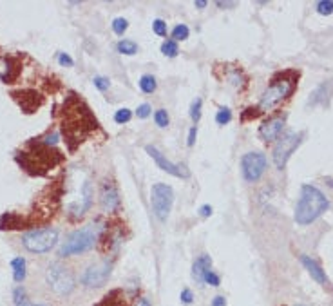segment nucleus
Segmentation results:
<instances>
[{
    "mask_svg": "<svg viewBox=\"0 0 333 306\" xmlns=\"http://www.w3.org/2000/svg\"><path fill=\"white\" fill-rule=\"evenodd\" d=\"M62 133H64L65 140L69 141H83V138L96 129V118H92L91 111L87 105H83L82 100H78L74 95L67 98L64 103V111H62Z\"/></svg>",
    "mask_w": 333,
    "mask_h": 306,
    "instance_id": "f257e3e1",
    "label": "nucleus"
},
{
    "mask_svg": "<svg viewBox=\"0 0 333 306\" xmlns=\"http://www.w3.org/2000/svg\"><path fill=\"white\" fill-rule=\"evenodd\" d=\"M328 209H330V201H328L326 194L320 191L319 187L312 185V183H304L301 187L299 201L295 205V214H294L295 223L301 225V227L312 225Z\"/></svg>",
    "mask_w": 333,
    "mask_h": 306,
    "instance_id": "f03ea898",
    "label": "nucleus"
},
{
    "mask_svg": "<svg viewBox=\"0 0 333 306\" xmlns=\"http://www.w3.org/2000/svg\"><path fill=\"white\" fill-rule=\"evenodd\" d=\"M297 80H299V73H295V71H284V73L276 75L272 83L261 95V100L257 103V111L268 113L276 105H279L282 100H286L288 96L294 95L295 87H297Z\"/></svg>",
    "mask_w": 333,
    "mask_h": 306,
    "instance_id": "7ed1b4c3",
    "label": "nucleus"
},
{
    "mask_svg": "<svg viewBox=\"0 0 333 306\" xmlns=\"http://www.w3.org/2000/svg\"><path fill=\"white\" fill-rule=\"evenodd\" d=\"M103 227H96V225H87L80 230L71 232L67 239L64 241V245L58 250L60 257H69V255L83 254V252H89L91 249L96 247L98 239L102 237Z\"/></svg>",
    "mask_w": 333,
    "mask_h": 306,
    "instance_id": "20e7f679",
    "label": "nucleus"
},
{
    "mask_svg": "<svg viewBox=\"0 0 333 306\" xmlns=\"http://www.w3.org/2000/svg\"><path fill=\"white\" fill-rule=\"evenodd\" d=\"M18 163L22 165V169H26L27 172L31 174H40L38 169H42V174L51 169L53 165H56L62 161V154L51 149V147L40 143V147L37 151H26L17 156Z\"/></svg>",
    "mask_w": 333,
    "mask_h": 306,
    "instance_id": "39448f33",
    "label": "nucleus"
},
{
    "mask_svg": "<svg viewBox=\"0 0 333 306\" xmlns=\"http://www.w3.org/2000/svg\"><path fill=\"white\" fill-rule=\"evenodd\" d=\"M302 138H304V133H297V131H286L282 133L279 138H277V143L274 147V153H272V160H274V165L282 171L288 160L292 158V154L299 149V145L302 143Z\"/></svg>",
    "mask_w": 333,
    "mask_h": 306,
    "instance_id": "423d86ee",
    "label": "nucleus"
},
{
    "mask_svg": "<svg viewBox=\"0 0 333 306\" xmlns=\"http://www.w3.org/2000/svg\"><path fill=\"white\" fill-rule=\"evenodd\" d=\"M45 281L56 295H69L74 287H76V281L74 275L69 268L64 267L62 263H51L47 270H45Z\"/></svg>",
    "mask_w": 333,
    "mask_h": 306,
    "instance_id": "0eeeda50",
    "label": "nucleus"
},
{
    "mask_svg": "<svg viewBox=\"0 0 333 306\" xmlns=\"http://www.w3.org/2000/svg\"><path fill=\"white\" fill-rule=\"evenodd\" d=\"M58 241V230L56 229H38L26 232L22 236V245L24 249L29 250L31 254H47L55 249Z\"/></svg>",
    "mask_w": 333,
    "mask_h": 306,
    "instance_id": "6e6552de",
    "label": "nucleus"
},
{
    "mask_svg": "<svg viewBox=\"0 0 333 306\" xmlns=\"http://www.w3.org/2000/svg\"><path fill=\"white\" fill-rule=\"evenodd\" d=\"M174 205V191L166 183H154L150 187V209L158 221H166V217L172 210Z\"/></svg>",
    "mask_w": 333,
    "mask_h": 306,
    "instance_id": "1a4fd4ad",
    "label": "nucleus"
},
{
    "mask_svg": "<svg viewBox=\"0 0 333 306\" xmlns=\"http://www.w3.org/2000/svg\"><path fill=\"white\" fill-rule=\"evenodd\" d=\"M266 165H268V161L263 153L250 151V153L243 154V158H241V176L246 183H256L264 174Z\"/></svg>",
    "mask_w": 333,
    "mask_h": 306,
    "instance_id": "9d476101",
    "label": "nucleus"
},
{
    "mask_svg": "<svg viewBox=\"0 0 333 306\" xmlns=\"http://www.w3.org/2000/svg\"><path fill=\"white\" fill-rule=\"evenodd\" d=\"M145 153H147L148 156L156 161V165L160 167L163 172L170 174V176H174V178H181V179H186L188 176H190V171L186 169V165H183V163H172L170 160H166L165 156H163V154H161L154 145L145 147Z\"/></svg>",
    "mask_w": 333,
    "mask_h": 306,
    "instance_id": "9b49d317",
    "label": "nucleus"
},
{
    "mask_svg": "<svg viewBox=\"0 0 333 306\" xmlns=\"http://www.w3.org/2000/svg\"><path fill=\"white\" fill-rule=\"evenodd\" d=\"M111 275V265L107 261L98 263V265H91L82 275V285L87 288H100L103 287Z\"/></svg>",
    "mask_w": 333,
    "mask_h": 306,
    "instance_id": "f8f14e48",
    "label": "nucleus"
},
{
    "mask_svg": "<svg viewBox=\"0 0 333 306\" xmlns=\"http://www.w3.org/2000/svg\"><path fill=\"white\" fill-rule=\"evenodd\" d=\"M100 203H102V209L105 212H116L120 209L122 199H120L118 187L112 181H109V179H105L102 183V189H100Z\"/></svg>",
    "mask_w": 333,
    "mask_h": 306,
    "instance_id": "ddd939ff",
    "label": "nucleus"
},
{
    "mask_svg": "<svg viewBox=\"0 0 333 306\" xmlns=\"http://www.w3.org/2000/svg\"><path fill=\"white\" fill-rule=\"evenodd\" d=\"M284 123H286V118H284V116H274V118H268V120L263 121V125L259 127V138H261L263 141L277 140V138L282 134Z\"/></svg>",
    "mask_w": 333,
    "mask_h": 306,
    "instance_id": "4468645a",
    "label": "nucleus"
},
{
    "mask_svg": "<svg viewBox=\"0 0 333 306\" xmlns=\"http://www.w3.org/2000/svg\"><path fill=\"white\" fill-rule=\"evenodd\" d=\"M20 64L13 57H0V80L6 83H13L18 78Z\"/></svg>",
    "mask_w": 333,
    "mask_h": 306,
    "instance_id": "2eb2a0df",
    "label": "nucleus"
},
{
    "mask_svg": "<svg viewBox=\"0 0 333 306\" xmlns=\"http://www.w3.org/2000/svg\"><path fill=\"white\" fill-rule=\"evenodd\" d=\"M13 96L26 113H35L42 105V96L35 91H17L13 93Z\"/></svg>",
    "mask_w": 333,
    "mask_h": 306,
    "instance_id": "dca6fc26",
    "label": "nucleus"
},
{
    "mask_svg": "<svg viewBox=\"0 0 333 306\" xmlns=\"http://www.w3.org/2000/svg\"><path fill=\"white\" fill-rule=\"evenodd\" d=\"M299 259H301V263H302V267L306 268L308 270V274L312 275L319 285H322V287H326L328 283V275H326V272L322 270V267H320L319 263L315 261V259H312L310 255H306V254H301L299 255Z\"/></svg>",
    "mask_w": 333,
    "mask_h": 306,
    "instance_id": "f3484780",
    "label": "nucleus"
},
{
    "mask_svg": "<svg viewBox=\"0 0 333 306\" xmlns=\"http://www.w3.org/2000/svg\"><path fill=\"white\" fill-rule=\"evenodd\" d=\"M333 93V80H324L320 83L319 87L310 95V100H308V105L310 107H315V105H326L330 96Z\"/></svg>",
    "mask_w": 333,
    "mask_h": 306,
    "instance_id": "a211bd4d",
    "label": "nucleus"
},
{
    "mask_svg": "<svg viewBox=\"0 0 333 306\" xmlns=\"http://www.w3.org/2000/svg\"><path fill=\"white\" fill-rule=\"evenodd\" d=\"M92 205V189H91V181H85L82 187V205H69V214L73 217H82L85 212L91 209Z\"/></svg>",
    "mask_w": 333,
    "mask_h": 306,
    "instance_id": "6ab92c4d",
    "label": "nucleus"
},
{
    "mask_svg": "<svg viewBox=\"0 0 333 306\" xmlns=\"http://www.w3.org/2000/svg\"><path fill=\"white\" fill-rule=\"evenodd\" d=\"M208 270H212V259L208 254H201L194 261L192 265V277L196 283H203V277H205V274L208 272Z\"/></svg>",
    "mask_w": 333,
    "mask_h": 306,
    "instance_id": "aec40b11",
    "label": "nucleus"
},
{
    "mask_svg": "<svg viewBox=\"0 0 333 306\" xmlns=\"http://www.w3.org/2000/svg\"><path fill=\"white\" fill-rule=\"evenodd\" d=\"M94 306H127V301H125V295H123L122 290L116 288V290H111V292Z\"/></svg>",
    "mask_w": 333,
    "mask_h": 306,
    "instance_id": "412c9836",
    "label": "nucleus"
},
{
    "mask_svg": "<svg viewBox=\"0 0 333 306\" xmlns=\"http://www.w3.org/2000/svg\"><path fill=\"white\" fill-rule=\"evenodd\" d=\"M11 268H13V279L15 283H24L26 279V268H27V263L24 257H15L13 261H11Z\"/></svg>",
    "mask_w": 333,
    "mask_h": 306,
    "instance_id": "4be33fe9",
    "label": "nucleus"
},
{
    "mask_svg": "<svg viewBox=\"0 0 333 306\" xmlns=\"http://www.w3.org/2000/svg\"><path fill=\"white\" fill-rule=\"evenodd\" d=\"M138 85H140L141 93H145V95H152V93H156V89H158V82H156V78H154L152 75H143V76L140 78Z\"/></svg>",
    "mask_w": 333,
    "mask_h": 306,
    "instance_id": "5701e85b",
    "label": "nucleus"
},
{
    "mask_svg": "<svg viewBox=\"0 0 333 306\" xmlns=\"http://www.w3.org/2000/svg\"><path fill=\"white\" fill-rule=\"evenodd\" d=\"M116 49H118V53H122V55L132 57V55H136V53H138V44H136L134 40L123 38V40H120V42H118Z\"/></svg>",
    "mask_w": 333,
    "mask_h": 306,
    "instance_id": "b1692460",
    "label": "nucleus"
},
{
    "mask_svg": "<svg viewBox=\"0 0 333 306\" xmlns=\"http://www.w3.org/2000/svg\"><path fill=\"white\" fill-rule=\"evenodd\" d=\"M161 53L168 58H176L180 55V45H178V42H174L172 38H168L161 44Z\"/></svg>",
    "mask_w": 333,
    "mask_h": 306,
    "instance_id": "393cba45",
    "label": "nucleus"
},
{
    "mask_svg": "<svg viewBox=\"0 0 333 306\" xmlns=\"http://www.w3.org/2000/svg\"><path fill=\"white\" fill-rule=\"evenodd\" d=\"M172 40L174 42H183V40L188 38V35H190V29H188V26H185V24H178V26L172 29Z\"/></svg>",
    "mask_w": 333,
    "mask_h": 306,
    "instance_id": "a878e982",
    "label": "nucleus"
},
{
    "mask_svg": "<svg viewBox=\"0 0 333 306\" xmlns=\"http://www.w3.org/2000/svg\"><path fill=\"white\" fill-rule=\"evenodd\" d=\"M132 120V111L127 107H122L118 109L114 113V121L118 125H123V123H129V121Z\"/></svg>",
    "mask_w": 333,
    "mask_h": 306,
    "instance_id": "bb28decb",
    "label": "nucleus"
},
{
    "mask_svg": "<svg viewBox=\"0 0 333 306\" xmlns=\"http://www.w3.org/2000/svg\"><path fill=\"white\" fill-rule=\"evenodd\" d=\"M201 107H203V100L201 98H196L190 103V118H192L194 125H198L199 120H201Z\"/></svg>",
    "mask_w": 333,
    "mask_h": 306,
    "instance_id": "cd10ccee",
    "label": "nucleus"
},
{
    "mask_svg": "<svg viewBox=\"0 0 333 306\" xmlns=\"http://www.w3.org/2000/svg\"><path fill=\"white\" fill-rule=\"evenodd\" d=\"M232 121V111L228 107H219L216 113V123L218 125H228Z\"/></svg>",
    "mask_w": 333,
    "mask_h": 306,
    "instance_id": "c85d7f7f",
    "label": "nucleus"
},
{
    "mask_svg": "<svg viewBox=\"0 0 333 306\" xmlns=\"http://www.w3.org/2000/svg\"><path fill=\"white\" fill-rule=\"evenodd\" d=\"M154 121H156V125L160 129H165L168 127V123H170V118H168V113H166L165 109H158L156 113H154Z\"/></svg>",
    "mask_w": 333,
    "mask_h": 306,
    "instance_id": "c756f323",
    "label": "nucleus"
},
{
    "mask_svg": "<svg viewBox=\"0 0 333 306\" xmlns=\"http://www.w3.org/2000/svg\"><path fill=\"white\" fill-rule=\"evenodd\" d=\"M112 31L118 35V37H123V33L127 31L129 29V20L127 19H123V17H118V19L112 20Z\"/></svg>",
    "mask_w": 333,
    "mask_h": 306,
    "instance_id": "7c9ffc66",
    "label": "nucleus"
},
{
    "mask_svg": "<svg viewBox=\"0 0 333 306\" xmlns=\"http://www.w3.org/2000/svg\"><path fill=\"white\" fill-rule=\"evenodd\" d=\"M315 9H317V13L319 15H333V0H320L315 4Z\"/></svg>",
    "mask_w": 333,
    "mask_h": 306,
    "instance_id": "2f4dec72",
    "label": "nucleus"
},
{
    "mask_svg": "<svg viewBox=\"0 0 333 306\" xmlns=\"http://www.w3.org/2000/svg\"><path fill=\"white\" fill-rule=\"evenodd\" d=\"M13 301H15V306H24L27 305V293H26V288L24 287H17L13 290Z\"/></svg>",
    "mask_w": 333,
    "mask_h": 306,
    "instance_id": "473e14b6",
    "label": "nucleus"
},
{
    "mask_svg": "<svg viewBox=\"0 0 333 306\" xmlns=\"http://www.w3.org/2000/svg\"><path fill=\"white\" fill-rule=\"evenodd\" d=\"M203 283L210 285V287H219V285H221V277H219L214 270H208L205 274V277H203Z\"/></svg>",
    "mask_w": 333,
    "mask_h": 306,
    "instance_id": "72a5a7b5",
    "label": "nucleus"
},
{
    "mask_svg": "<svg viewBox=\"0 0 333 306\" xmlns=\"http://www.w3.org/2000/svg\"><path fill=\"white\" fill-rule=\"evenodd\" d=\"M152 31L158 35V37H166V24L165 20L161 19H156L152 22Z\"/></svg>",
    "mask_w": 333,
    "mask_h": 306,
    "instance_id": "f704fd0d",
    "label": "nucleus"
},
{
    "mask_svg": "<svg viewBox=\"0 0 333 306\" xmlns=\"http://www.w3.org/2000/svg\"><path fill=\"white\" fill-rule=\"evenodd\" d=\"M92 83H94V87H96L98 91H102V93H105V91L111 87L109 78H105V76H94L92 78Z\"/></svg>",
    "mask_w": 333,
    "mask_h": 306,
    "instance_id": "c9c22d12",
    "label": "nucleus"
},
{
    "mask_svg": "<svg viewBox=\"0 0 333 306\" xmlns=\"http://www.w3.org/2000/svg\"><path fill=\"white\" fill-rule=\"evenodd\" d=\"M150 113H152V109H150V105H148V103H141V105H138V109H136V116H138V118H141V120L148 118V116H150Z\"/></svg>",
    "mask_w": 333,
    "mask_h": 306,
    "instance_id": "e433bc0d",
    "label": "nucleus"
},
{
    "mask_svg": "<svg viewBox=\"0 0 333 306\" xmlns=\"http://www.w3.org/2000/svg\"><path fill=\"white\" fill-rule=\"evenodd\" d=\"M180 299L183 305H192V301H194V293L190 288H183L180 293Z\"/></svg>",
    "mask_w": 333,
    "mask_h": 306,
    "instance_id": "4c0bfd02",
    "label": "nucleus"
},
{
    "mask_svg": "<svg viewBox=\"0 0 333 306\" xmlns=\"http://www.w3.org/2000/svg\"><path fill=\"white\" fill-rule=\"evenodd\" d=\"M56 58H58V64L60 65H67V67H73V65H74V60H73L67 53H58Z\"/></svg>",
    "mask_w": 333,
    "mask_h": 306,
    "instance_id": "58836bf2",
    "label": "nucleus"
},
{
    "mask_svg": "<svg viewBox=\"0 0 333 306\" xmlns=\"http://www.w3.org/2000/svg\"><path fill=\"white\" fill-rule=\"evenodd\" d=\"M196 138H198V125H192V127H190V131H188V136H186V145L194 147V143H196Z\"/></svg>",
    "mask_w": 333,
    "mask_h": 306,
    "instance_id": "ea45409f",
    "label": "nucleus"
},
{
    "mask_svg": "<svg viewBox=\"0 0 333 306\" xmlns=\"http://www.w3.org/2000/svg\"><path fill=\"white\" fill-rule=\"evenodd\" d=\"M237 6V2H228V0H216V7H219V9H232V7H236Z\"/></svg>",
    "mask_w": 333,
    "mask_h": 306,
    "instance_id": "a19ab883",
    "label": "nucleus"
},
{
    "mask_svg": "<svg viewBox=\"0 0 333 306\" xmlns=\"http://www.w3.org/2000/svg\"><path fill=\"white\" fill-rule=\"evenodd\" d=\"M212 210H214V209H212V205L205 203V205H201V207H199L198 212H199V216H201V217H210Z\"/></svg>",
    "mask_w": 333,
    "mask_h": 306,
    "instance_id": "79ce46f5",
    "label": "nucleus"
},
{
    "mask_svg": "<svg viewBox=\"0 0 333 306\" xmlns=\"http://www.w3.org/2000/svg\"><path fill=\"white\" fill-rule=\"evenodd\" d=\"M210 306H226V299H224V295H216V297L212 299Z\"/></svg>",
    "mask_w": 333,
    "mask_h": 306,
    "instance_id": "37998d69",
    "label": "nucleus"
},
{
    "mask_svg": "<svg viewBox=\"0 0 333 306\" xmlns=\"http://www.w3.org/2000/svg\"><path fill=\"white\" fill-rule=\"evenodd\" d=\"M206 4H208L206 0H196V2H194V6L198 7V9H205V7H206Z\"/></svg>",
    "mask_w": 333,
    "mask_h": 306,
    "instance_id": "c03bdc74",
    "label": "nucleus"
},
{
    "mask_svg": "<svg viewBox=\"0 0 333 306\" xmlns=\"http://www.w3.org/2000/svg\"><path fill=\"white\" fill-rule=\"evenodd\" d=\"M136 306H152V305H150V301H148L147 297H141V299L136 303Z\"/></svg>",
    "mask_w": 333,
    "mask_h": 306,
    "instance_id": "a18cd8bd",
    "label": "nucleus"
},
{
    "mask_svg": "<svg viewBox=\"0 0 333 306\" xmlns=\"http://www.w3.org/2000/svg\"><path fill=\"white\" fill-rule=\"evenodd\" d=\"M24 306H35V305H29V303H27V305H24ZM40 306V305H38Z\"/></svg>",
    "mask_w": 333,
    "mask_h": 306,
    "instance_id": "49530a36",
    "label": "nucleus"
}]
</instances>
